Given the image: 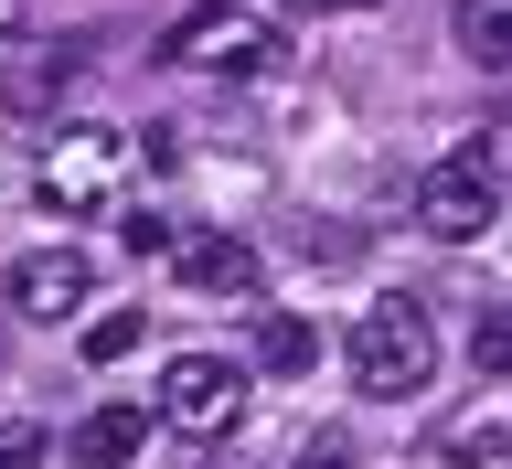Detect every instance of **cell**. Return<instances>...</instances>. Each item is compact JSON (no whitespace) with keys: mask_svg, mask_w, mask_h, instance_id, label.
I'll use <instances>...</instances> for the list:
<instances>
[{"mask_svg":"<svg viewBox=\"0 0 512 469\" xmlns=\"http://www.w3.org/2000/svg\"><path fill=\"white\" fill-rule=\"evenodd\" d=\"M352 384L374 395V406H406L438 384V331L416 299H374V310L352 320Z\"/></svg>","mask_w":512,"mask_h":469,"instance_id":"6da1fadb","label":"cell"},{"mask_svg":"<svg viewBox=\"0 0 512 469\" xmlns=\"http://www.w3.org/2000/svg\"><path fill=\"white\" fill-rule=\"evenodd\" d=\"M128 128H96V118H75V128H54L43 139V160H32V192L54 203L64 224H86V214H107L118 203V182H128Z\"/></svg>","mask_w":512,"mask_h":469,"instance_id":"7a4b0ae2","label":"cell"},{"mask_svg":"<svg viewBox=\"0 0 512 469\" xmlns=\"http://www.w3.org/2000/svg\"><path fill=\"white\" fill-rule=\"evenodd\" d=\"M491 214H502V171H491V150H448L416 171V224L438 235V246H470V235H491Z\"/></svg>","mask_w":512,"mask_h":469,"instance_id":"3957f363","label":"cell"},{"mask_svg":"<svg viewBox=\"0 0 512 469\" xmlns=\"http://www.w3.org/2000/svg\"><path fill=\"white\" fill-rule=\"evenodd\" d=\"M278 54H288V43L267 22H246L235 0H192L182 22L160 32V64H214V75H267Z\"/></svg>","mask_w":512,"mask_h":469,"instance_id":"277c9868","label":"cell"},{"mask_svg":"<svg viewBox=\"0 0 512 469\" xmlns=\"http://www.w3.org/2000/svg\"><path fill=\"white\" fill-rule=\"evenodd\" d=\"M246 406V374L224 363V352H171L160 363V427L171 438H224Z\"/></svg>","mask_w":512,"mask_h":469,"instance_id":"5b68a950","label":"cell"},{"mask_svg":"<svg viewBox=\"0 0 512 469\" xmlns=\"http://www.w3.org/2000/svg\"><path fill=\"white\" fill-rule=\"evenodd\" d=\"M75 75H86V43L75 32H32V43L0 54V107L11 118H54L64 96H75Z\"/></svg>","mask_w":512,"mask_h":469,"instance_id":"8992f818","label":"cell"},{"mask_svg":"<svg viewBox=\"0 0 512 469\" xmlns=\"http://www.w3.org/2000/svg\"><path fill=\"white\" fill-rule=\"evenodd\" d=\"M11 310H22V320L86 310V256H75V246H32V256H11Z\"/></svg>","mask_w":512,"mask_h":469,"instance_id":"52a82bcc","label":"cell"},{"mask_svg":"<svg viewBox=\"0 0 512 469\" xmlns=\"http://www.w3.org/2000/svg\"><path fill=\"white\" fill-rule=\"evenodd\" d=\"M182 278L203 288V299H256V278H267V267H256L246 235H203V246H182Z\"/></svg>","mask_w":512,"mask_h":469,"instance_id":"ba28073f","label":"cell"},{"mask_svg":"<svg viewBox=\"0 0 512 469\" xmlns=\"http://www.w3.org/2000/svg\"><path fill=\"white\" fill-rule=\"evenodd\" d=\"M448 43H459V64H480V75H512V0H459V11H448Z\"/></svg>","mask_w":512,"mask_h":469,"instance_id":"9c48e42d","label":"cell"},{"mask_svg":"<svg viewBox=\"0 0 512 469\" xmlns=\"http://www.w3.org/2000/svg\"><path fill=\"white\" fill-rule=\"evenodd\" d=\"M512 459V416H448L427 438V469H502Z\"/></svg>","mask_w":512,"mask_h":469,"instance_id":"30bf717a","label":"cell"},{"mask_svg":"<svg viewBox=\"0 0 512 469\" xmlns=\"http://www.w3.org/2000/svg\"><path fill=\"white\" fill-rule=\"evenodd\" d=\"M139 448H150V406H96L86 427H75V459L86 469H128Z\"/></svg>","mask_w":512,"mask_h":469,"instance_id":"8fae6325","label":"cell"},{"mask_svg":"<svg viewBox=\"0 0 512 469\" xmlns=\"http://www.w3.org/2000/svg\"><path fill=\"white\" fill-rule=\"evenodd\" d=\"M320 363V331L299 310H256V374H310Z\"/></svg>","mask_w":512,"mask_h":469,"instance_id":"7c38bea8","label":"cell"},{"mask_svg":"<svg viewBox=\"0 0 512 469\" xmlns=\"http://www.w3.org/2000/svg\"><path fill=\"white\" fill-rule=\"evenodd\" d=\"M470 363H480V384H512V299H491V310H480Z\"/></svg>","mask_w":512,"mask_h":469,"instance_id":"4fadbf2b","label":"cell"},{"mask_svg":"<svg viewBox=\"0 0 512 469\" xmlns=\"http://www.w3.org/2000/svg\"><path fill=\"white\" fill-rule=\"evenodd\" d=\"M139 331H150L139 310H107V320H86V363H128V352H139Z\"/></svg>","mask_w":512,"mask_h":469,"instance_id":"5bb4252c","label":"cell"},{"mask_svg":"<svg viewBox=\"0 0 512 469\" xmlns=\"http://www.w3.org/2000/svg\"><path fill=\"white\" fill-rule=\"evenodd\" d=\"M299 469H363V448H352V438H342V427H320V438H310V448H299Z\"/></svg>","mask_w":512,"mask_h":469,"instance_id":"9a60e30c","label":"cell"},{"mask_svg":"<svg viewBox=\"0 0 512 469\" xmlns=\"http://www.w3.org/2000/svg\"><path fill=\"white\" fill-rule=\"evenodd\" d=\"M128 246H139V256H182V235H171L160 214H128Z\"/></svg>","mask_w":512,"mask_h":469,"instance_id":"2e32d148","label":"cell"},{"mask_svg":"<svg viewBox=\"0 0 512 469\" xmlns=\"http://www.w3.org/2000/svg\"><path fill=\"white\" fill-rule=\"evenodd\" d=\"M43 459V427H0V469H32Z\"/></svg>","mask_w":512,"mask_h":469,"instance_id":"e0dca14e","label":"cell"},{"mask_svg":"<svg viewBox=\"0 0 512 469\" xmlns=\"http://www.w3.org/2000/svg\"><path fill=\"white\" fill-rule=\"evenodd\" d=\"M299 246H310V267H352V256H363V246H352V235H320V224H310V235H299Z\"/></svg>","mask_w":512,"mask_h":469,"instance_id":"ac0fdd59","label":"cell"},{"mask_svg":"<svg viewBox=\"0 0 512 469\" xmlns=\"http://www.w3.org/2000/svg\"><path fill=\"white\" fill-rule=\"evenodd\" d=\"M288 11H374V0H288Z\"/></svg>","mask_w":512,"mask_h":469,"instance_id":"d6986e66","label":"cell"}]
</instances>
